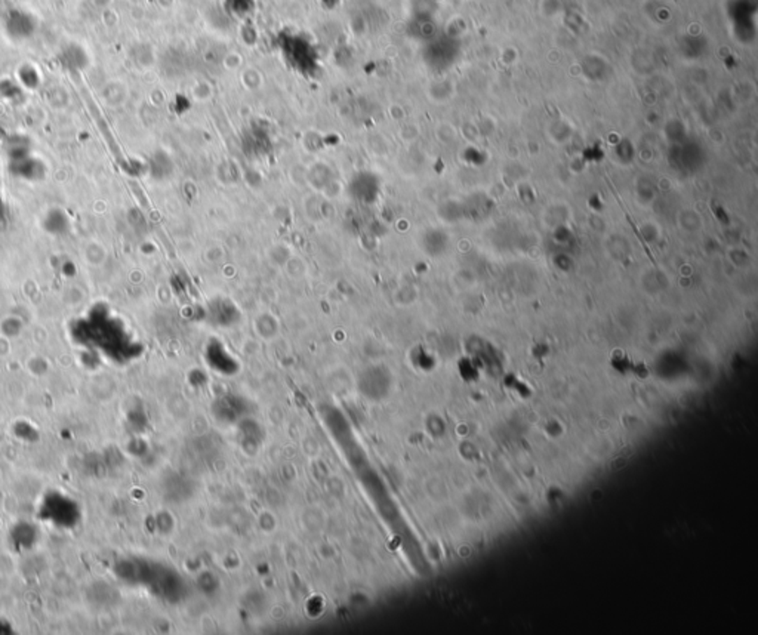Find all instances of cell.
Instances as JSON below:
<instances>
[{
	"label": "cell",
	"instance_id": "obj_3",
	"mask_svg": "<svg viewBox=\"0 0 758 635\" xmlns=\"http://www.w3.org/2000/svg\"><path fill=\"white\" fill-rule=\"evenodd\" d=\"M222 255L224 254L221 251V247L214 246V247L207 249L206 254H205V258H206V261H209V263H218V261L222 259Z\"/></svg>",
	"mask_w": 758,
	"mask_h": 635
},
{
	"label": "cell",
	"instance_id": "obj_1",
	"mask_svg": "<svg viewBox=\"0 0 758 635\" xmlns=\"http://www.w3.org/2000/svg\"><path fill=\"white\" fill-rule=\"evenodd\" d=\"M283 268H284L286 274H288V276L292 277V279L304 277L305 274H307V271H308L307 263H305V261H304L301 256H298V255H292V256L288 259V263L284 264Z\"/></svg>",
	"mask_w": 758,
	"mask_h": 635
},
{
	"label": "cell",
	"instance_id": "obj_2",
	"mask_svg": "<svg viewBox=\"0 0 758 635\" xmlns=\"http://www.w3.org/2000/svg\"><path fill=\"white\" fill-rule=\"evenodd\" d=\"M291 256H292L291 249L284 243H277L268 251V258L271 259V263H275L276 265H280V267H284V264L288 263V259Z\"/></svg>",
	"mask_w": 758,
	"mask_h": 635
}]
</instances>
